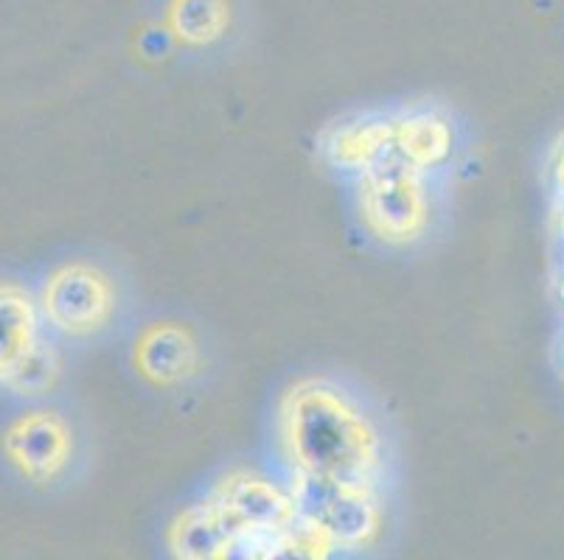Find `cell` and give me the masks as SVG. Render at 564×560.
I'll list each match as a JSON object with an SVG mask.
<instances>
[{
    "mask_svg": "<svg viewBox=\"0 0 564 560\" xmlns=\"http://www.w3.org/2000/svg\"><path fill=\"white\" fill-rule=\"evenodd\" d=\"M275 440L290 474L382 491L388 440L371 409L329 378H301L275 409Z\"/></svg>",
    "mask_w": 564,
    "mask_h": 560,
    "instance_id": "1",
    "label": "cell"
},
{
    "mask_svg": "<svg viewBox=\"0 0 564 560\" xmlns=\"http://www.w3.org/2000/svg\"><path fill=\"white\" fill-rule=\"evenodd\" d=\"M357 205L366 228L388 244L422 239L430 224L427 172L391 152L371 172L357 177Z\"/></svg>",
    "mask_w": 564,
    "mask_h": 560,
    "instance_id": "2",
    "label": "cell"
},
{
    "mask_svg": "<svg viewBox=\"0 0 564 560\" xmlns=\"http://www.w3.org/2000/svg\"><path fill=\"white\" fill-rule=\"evenodd\" d=\"M40 317L65 339L105 333L118 315V286L94 261H68L43 277L37 292Z\"/></svg>",
    "mask_w": 564,
    "mask_h": 560,
    "instance_id": "3",
    "label": "cell"
},
{
    "mask_svg": "<svg viewBox=\"0 0 564 560\" xmlns=\"http://www.w3.org/2000/svg\"><path fill=\"white\" fill-rule=\"evenodd\" d=\"M290 493L301 516L315 524L335 549H362L384 521L382 491L290 474Z\"/></svg>",
    "mask_w": 564,
    "mask_h": 560,
    "instance_id": "4",
    "label": "cell"
},
{
    "mask_svg": "<svg viewBox=\"0 0 564 560\" xmlns=\"http://www.w3.org/2000/svg\"><path fill=\"white\" fill-rule=\"evenodd\" d=\"M0 451L20 480L32 485H54L68 474L74 462V426L56 409H23L0 435Z\"/></svg>",
    "mask_w": 564,
    "mask_h": 560,
    "instance_id": "5",
    "label": "cell"
},
{
    "mask_svg": "<svg viewBox=\"0 0 564 560\" xmlns=\"http://www.w3.org/2000/svg\"><path fill=\"white\" fill-rule=\"evenodd\" d=\"M138 373L155 387H181L199 376L203 348L181 322H155L141 331L132 353Z\"/></svg>",
    "mask_w": 564,
    "mask_h": 560,
    "instance_id": "6",
    "label": "cell"
},
{
    "mask_svg": "<svg viewBox=\"0 0 564 560\" xmlns=\"http://www.w3.org/2000/svg\"><path fill=\"white\" fill-rule=\"evenodd\" d=\"M37 295L18 281H0V387L18 373L43 333Z\"/></svg>",
    "mask_w": 564,
    "mask_h": 560,
    "instance_id": "7",
    "label": "cell"
},
{
    "mask_svg": "<svg viewBox=\"0 0 564 560\" xmlns=\"http://www.w3.org/2000/svg\"><path fill=\"white\" fill-rule=\"evenodd\" d=\"M169 547L174 549V554L192 560L228 558L236 554V530L223 507L208 496L177 516L169 530Z\"/></svg>",
    "mask_w": 564,
    "mask_h": 560,
    "instance_id": "8",
    "label": "cell"
},
{
    "mask_svg": "<svg viewBox=\"0 0 564 560\" xmlns=\"http://www.w3.org/2000/svg\"><path fill=\"white\" fill-rule=\"evenodd\" d=\"M397 152L393 146V118H360L337 127L326 141V157L335 168L362 177L379 161Z\"/></svg>",
    "mask_w": 564,
    "mask_h": 560,
    "instance_id": "9",
    "label": "cell"
},
{
    "mask_svg": "<svg viewBox=\"0 0 564 560\" xmlns=\"http://www.w3.org/2000/svg\"><path fill=\"white\" fill-rule=\"evenodd\" d=\"M453 123L433 110H415L393 118V146L404 161L433 172L453 154Z\"/></svg>",
    "mask_w": 564,
    "mask_h": 560,
    "instance_id": "10",
    "label": "cell"
},
{
    "mask_svg": "<svg viewBox=\"0 0 564 560\" xmlns=\"http://www.w3.org/2000/svg\"><path fill=\"white\" fill-rule=\"evenodd\" d=\"M166 18L174 34L188 45L217 43L230 23L225 0H172Z\"/></svg>",
    "mask_w": 564,
    "mask_h": 560,
    "instance_id": "11",
    "label": "cell"
},
{
    "mask_svg": "<svg viewBox=\"0 0 564 560\" xmlns=\"http://www.w3.org/2000/svg\"><path fill=\"white\" fill-rule=\"evenodd\" d=\"M59 378H63V356H59L54 342L43 337L34 345V351L25 356V362L20 364L18 373L9 378L7 389L20 398H43L56 387Z\"/></svg>",
    "mask_w": 564,
    "mask_h": 560,
    "instance_id": "12",
    "label": "cell"
},
{
    "mask_svg": "<svg viewBox=\"0 0 564 560\" xmlns=\"http://www.w3.org/2000/svg\"><path fill=\"white\" fill-rule=\"evenodd\" d=\"M553 183H556L558 197L564 199V141L562 146L556 149V161H553Z\"/></svg>",
    "mask_w": 564,
    "mask_h": 560,
    "instance_id": "13",
    "label": "cell"
},
{
    "mask_svg": "<svg viewBox=\"0 0 564 560\" xmlns=\"http://www.w3.org/2000/svg\"><path fill=\"white\" fill-rule=\"evenodd\" d=\"M562 297H564V281H562Z\"/></svg>",
    "mask_w": 564,
    "mask_h": 560,
    "instance_id": "14",
    "label": "cell"
}]
</instances>
